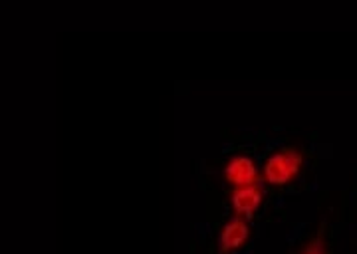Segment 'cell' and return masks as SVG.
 <instances>
[{
  "label": "cell",
  "instance_id": "obj_1",
  "mask_svg": "<svg viewBox=\"0 0 357 254\" xmlns=\"http://www.w3.org/2000/svg\"><path fill=\"white\" fill-rule=\"evenodd\" d=\"M300 155L296 151L276 153L268 159L266 163V177L270 183H286L292 173L298 171L300 167Z\"/></svg>",
  "mask_w": 357,
  "mask_h": 254
},
{
  "label": "cell",
  "instance_id": "obj_2",
  "mask_svg": "<svg viewBox=\"0 0 357 254\" xmlns=\"http://www.w3.org/2000/svg\"><path fill=\"white\" fill-rule=\"evenodd\" d=\"M225 173H227V179L236 185H250L256 179V169L248 157H236L232 163H229Z\"/></svg>",
  "mask_w": 357,
  "mask_h": 254
},
{
  "label": "cell",
  "instance_id": "obj_3",
  "mask_svg": "<svg viewBox=\"0 0 357 254\" xmlns=\"http://www.w3.org/2000/svg\"><path fill=\"white\" fill-rule=\"evenodd\" d=\"M232 203L236 207V211H241V213H246V215H250L252 211H255L258 203H260V193L252 187H246V189H241L234 193V197H232Z\"/></svg>",
  "mask_w": 357,
  "mask_h": 254
},
{
  "label": "cell",
  "instance_id": "obj_4",
  "mask_svg": "<svg viewBox=\"0 0 357 254\" xmlns=\"http://www.w3.org/2000/svg\"><path fill=\"white\" fill-rule=\"evenodd\" d=\"M248 237V229L243 221H232L229 227L222 232V246L225 248H234Z\"/></svg>",
  "mask_w": 357,
  "mask_h": 254
}]
</instances>
